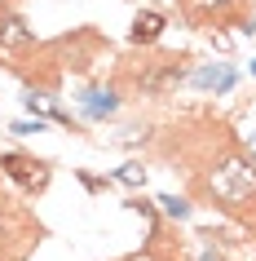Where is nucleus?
<instances>
[{
    "mask_svg": "<svg viewBox=\"0 0 256 261\" xmlns=\"http://www.w3.org/2000/svg\"><path fill=\"white\" fill-rule=\"evenodd\" d=\"M44 128H49L44 120H18L14 128H9V133H18V138H27V133H44Z\"/></svg>",
    "mask_w": 256,
    "mask_h": 261,
    "instance_id": "nucleus-9",
    "label": "nucleus"
},
{
    "mask_svg": "<svg viewBox=\"0 0 256 261\" xmlns=\"http://www.w3.org/2000/svg\"><path fill=\"white\" fill-rule=\"evenodd\" d=\"M0 239H5V208H0Z\"/></svg>",
    "mask_w": 256,
    "mask_h": 261,
    "instance_id": "nucleus-10",
    "label": "nucleus"
},
{
    "mask_svg": "<svg viewBox=\"0 0 256 261\" xmlns=\"http://www.w3.org/2000/svg\"><path fill=\"white\" fill-rule=\"evenodd\" d=\"M159 204H163V213H168V217H190V204H186V199H177V195H163Z\"/></svg>",
    "mask_w": 256,
    "mask_h": 261,
    "instance_id": "nucleus-8",
    "label": "nucleus"
},
{
    "mask_svg": "<svg viewBox=\"0 0 256 261\" xmlns=\"http://www.w3.org/2000/svg\"><path fill=\"white\" fill-rule=\"evenodd\" d=\"M186 62H190L186 54H155L141 67L128 71V84L141 89V93H168V89H177L186 80Z\"/></svg>",
    "mask_w": 256,
    "mask_h": 261,
    "instance_id": "nucleus-1",
    "label": "nucleus"
},
{
    "mask_svg": "<svg viewBox=\"0 0 256 261\" xmlns=\"http://www.w3.org/2000/svg\"><path fill=\"white\" fill-rule=\"evenodd\" d=\"M208 191H212L221 204H243V199L256 191V177H252V168H247V164L230 160V164H221L212 177H208Z\"/></svg>",
    "mask_w": 256,
    "mask_h": 261,
    "instance_id": "nucleus-2",
    "label": "nucleus"
},
{
    "mask_svg": "<svg viewBox=\"0 0 256 261\" xmlns=\"http://www.w3.org/2000/svg\"><path fill=\"white\" fill-rule=\"evenodd\" d=\"M163 27H168V22H163V14H155V9H141V14L133 18L128 40H133V44H155V40L163 36Z\"/></svg>",
    "mask_w": 256,
    "mask_h": 261,
    "instance_id": "nucleus-5",
    "label": "nucleus"
},
{
    "mask_svg": "<svg viewBox=\"0 0 256 261\" xmlns=\"http://www.w3.org/2000/svg\"><path fill=\"white\" fill-rule=\"evenodd\" d=\"M115 107H120V97H115V89H89V93H84V115H93V120L110 115Z\"/></svg>",
    "mask_w": 256,
    "mask_h": 261,
    "instance_id": "nucleus-7",
    "label": "nucleus"
},
{
    "mask_svg": "<svg viewBox=\"0 0 256 261\" xmlns=\"http://www.w3.org/2000/svg\"><path fill=\"white\" fill-rule=\"evenodd\" d=\"M190 80L199 84V89H212V93H230V89H234V71L221 67V62H212V67H199Z\"/></svg>",
    "mask_w": 256,
    "mask_h": 261,
    "instance_id": "nucleus-6",
    "label": "nucleus"
},
{
    "mask_svg": "<svg viewBox=\"0 0 256 261\" xmlns=\"http://www.w3.org/2000/svg\"><path fill=\"white\" fill-rule=\"evenodd\" d=\"M177 5H181V14L190 22H225V18H239V9H243V0H177Z\"/></svg>",
    "mask_w": 256,
    "mask_h": 261,
    "instance_id": "nucleus-4",
    "label": "nucleus"
},
{
    "mask_svg": "<svg viewBox=\"0 0 256 261\" xmlns=\"http://www.w3.org/2000/svg\"><path fill=\"white\" fill-rule=\"evenodd\" d=\"M247 67H252V75H256V58H252V62H247Z\"/></svg>",
    "mask_w": 256,
    "mask_h": 261,
    "instance_id": "nucleus-11",
    "label": "nucleus"
},
{
    "mask_svg": "<svg viewBox=\"0 0 256 261\" xmlns=\"http://www.w3.org/2000/svg\"><path fill=\"white\" fill-rule=\"evenodd\" d=\"M0 168H5V177H14L27 195H36V191H44V186H49V164H44V160H36V155L9 151V155H0Z\"/></svg>",
    "mask_w": 256,
    "mask_h": 261,
    "instance_id": "nucleus-3",
    "label": "nucleus"
}]
</instances>
